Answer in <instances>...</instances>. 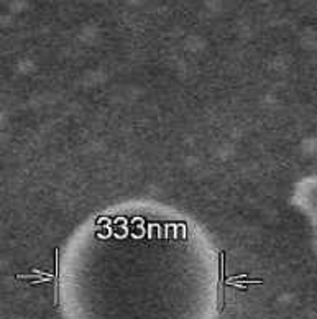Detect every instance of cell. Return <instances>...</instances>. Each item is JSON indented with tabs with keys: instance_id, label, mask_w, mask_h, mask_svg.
Returning <instances> with one entry per match:
<instances>
[{
	"instance_id": "obj_1",
	"label": "cell",
	"mask_w": 317,
	"mask_h": 319,
	"mask_svg": "<svg viewBox=\"0 0 317 319\" xmlns=\"http://www.w3.org/2000/svg\"><path fill=\"white\" fill-rule=\"evenodd\" d=\"M224 260H225V253L219 252V283H217V311L222 313L224 311V304H225V276H224Z\"/></svg>"
},
{
	"instance_id": "obj_2",
	"label": "cell",
	"mask_w": 317,
	"mask_h": 319,
	"mask_svg": "<svg viewBox=\"0 0 317 319\" xmlns=\"http://www.w3.org/2000/svg\"><path fill=\"white\" fill-rule=\"evenodd\" d=\"M54 304H59V250H54Z\"/></svg>"
}]
</instances>
